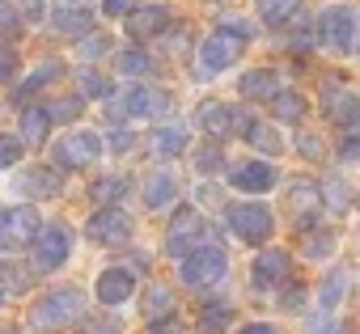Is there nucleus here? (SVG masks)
Segmentation results:
<instances>
[{
  "mask_svg": "<svg viewBox=\"0 0 360 334\" xmlns=\"http://www.w3.org/2000/svg\"><path fill=\"white\" fill-rule=\"evenodd\" d=\"M284 275H288V254H284V250H263V254L255 258V271H250L255 288H276Z\"/></svg>",
  "mask_w": 360,
  "mask_h": 334,
  "instance_id": "13",
  "label": "nucleus"
},
{
  "mask_svg": "<svg viewBox=\"0 0 360 334\" xmlns=\"http://www.w3.org/2000/svg\"><path fill=\"white\" fill-rule=\"evenodd\" d=\"M238 334H280L276 326H263V321H250V326H242Z\"/></svg>",
  "mask_w": 360,
  "mask_h": 334,
  "instance_id": "52",
  "label": "nucleus"
},
{
  "mask_svg": "<svg viewBox=\"0 0 360 334\" xmlns=\"http://www.w3.org/2000/svg\"><path fill=\"white\" fill-rule=\"evenodd\" d=\"M246 140H250L255 148H263V152H271V156H276V152L284 148V140H280V131H276V127H267V123H255V127L246 131Z\"/></svg>",
  "mask_w": 360,
  "mask_h": 334,
  "instance_id": "28",
  "label": "nucleus"
},
{
  "mask_svg": "<svg viewBox=\"0 0 360 334\" xmlns=\"http://www.w3.org/2000/svg\"><path fill=\"white\" fill-rule=\"evenodd\" d=\"M102 156V135L94 131H72L56 144V165H72V170H81V165L98 161Z\"/></svg>",
  "mask_w": 360,
  "mask_h": 334,
  "instance_id": "9",
  "label": "nucleus"
},
{
  "mask_svg": "<svg viewBox=\"0 0 360 334\" xmlns=\"http://www.w3.org/2000/svg\"><path fill=\"white\" fill-rule=\"evenodd\" d=\"M271 114H276V119H284V123H292V119H301V114H305V98H301V93H292V89H284V93H276V98H271Z\"/></svg>",
  "mask_w": 360,
  "mask_h": 334,
  "instance_id": "24",
  "label": "nucleus"
},
{
  "mask_svg": "<svg viewBox=\"0 0 360 334\" xmlns=\"http://www.w3.org/2000/svg\"><path fill=\"white\" fill-rule=\"evenodd\" d=\"M77 85H81V93H85V98H102V102H110V98H115V85H110L102 72H94V68H85V72L77 76Z\"/></svg>",
  "mask_w": 360,
  "mask_h": 334,
  "instance_id": "25",
  "label": "nucleus"
},
{
  "mask_svg": "<svg viewBox=\"0 0 360 334\" xmlns=\"http://www.w3.org/2000/svg\"><path fill=\"white\" fill-rule=\"evenodd\" d=\"M225 225H229V233H233L238 241L259 246V241L271 237L276 216H271V208H263V203H229V208H225Z\"/></svg>",
  "mask_w": 360,
  "mask_h": 334,
  "instance_id": "2",
  "label": "nucleus"
},
{
  "mask_svg": "<svg viewBox=\"0 0 360 334\" xmlns=\"http://www.w3.org/2000/svg\"><path fill=\"white\" fill-rule=\"evenodd\" d=\"M22 161V140L18 135H0V165H18Z\"/></svg>",
  "mask_w": 360,
  "mask_h": 334,
  "instance_id": "36",
  "label": "nucleus"
},
{
  "mask_svg": "<svg viewBox=\"0 0 360 334\" xmlns=\"http://www.w3.org/2000/svg\"><path fill=\"white\" fill-rule=\"evenodd\" d=\"M94 334H115V330H110V326H102V330H94Z\"/></svg>",
  "mask_w": 360,
  "mask_h": 334,
  "instance_id": "54",
  "label": "nucleus"
},
{
  "mask_svg": "<svg viewBox=\"0 0 360 334\" xmlns=\"http://www.w3.org/2000/svg\"><path fill=\"white\" fill-rule=\"evenodd\" d=\"M136 144V135L127 131V127H119V131H110V148H119V152H127Z\"/></svg>",
  "mask_w": 360,
  "mask_h": 334,
  "instance_id": "48",
  "label": "nucleus"
},
{
  "mask_svg": "<svg viewBox=\"0 0 360 334\" xmlns=\"http://www.w3.org/2000/svg\"><path fill=\"white\" fill-rule=\"evenodd\" d=\"M356 13L347 5H330L322 18H318V39L330 47V51H352L356 47Z\"/></svg>",
  "mask_w": 360,
  "mask_h": 334,
  "instance_id": "8",
  "label": "nucleus"
},
{
  "mask_svg": "<svg viewBox=\"0 0 360 334\" xmlns=\"http://www.w3.org/2000/svg\"><path fill=\"white\" fill-rule=\"evenodd\" d=\"M47 114H56V119H77V114H81V98H60Z\"/></svg>",
  "mask_w": 360,
  "mask_h": 334,
  "instance_id": "40",
  "label": "nucleus"
},
{
  "mask_svg": "<svg viewBox=\"0 0 360 334\" xmlns=\"http://www.w3.org/2000/svg\"><path fill=\"white\" fill-rule=\"evenodd\" d=\"M314 334H347V330H343V326H335V321H326V326H318Z\"/></svg>",
  "mask_w": 360,
  "mask_h": 334,
  "instance_id": "53",
  "label": "nucleus"
},
{
  "mask_svg": "<svg viewBox=\"0 0 360 334\" xmlns=\"http://www.w3.org/2000/svg\"><path fill=\"white\" fill-rule=\"evenodd\" d=\"M292 203H297V208H314V203H318V187L297 182V187H292Z\"/></svg>",
  "mask_w": 360,
  "mask_h": 334,
  "instance_id": "41",
  "label": "nucleus"
},
{
  "mask_svg": "<svg viewBox=\"0 0 360 334\" xmlns=\"http://www.w3.org/2000/svg\"><path fill=\"white\" fill-rule=\"evenodd\" d=\"M322 199H326V208L343 212V208H347V187H343V182H326V187H322Z\"/></svg>",
  "mask_w": 360,
  "mask_h": 334,
  "instance_id": "37",
  "label": "nucleus"
},
{
  "mask_svg": "<svg viewBox=\"0 0 360 334\" xmlns=\"http://www.w3.org/2000/svg\"><path fill=\"white\" fill-rule=\"evenodd\" d=\"M195 127H200L204 135L221 140V135H229V131H233V110H229V106H221V102H204V106L195 110Z\"/></svg>",
  "mask_w": 360,
  "mask_h": 334,
  "instance_id": "14",
  "label": "nucleus"
},
{
  "mask_svg": "<svg viewBox=\"0 0 360 334\" xmlns=\"http://www.w3.org/2000/svg\"><path fill=\"white\" fill-rule=\"evenodd\" d=\"M60 72H64V68H60L56 60H51V64H43L34 76H26V81H22V93H34V89H43V85H47V81H56Z\"/></svg>",
  "mask_w": 360,
  "mask_h": 334,
  "instance_id": "35",
  "label": "nucleus"
},
{
  "mask_svg": "<svg viewBox=\"0 0 360 334\" xmlns=\"http://www.w3.org/2000/svg\"><path fill=\"white\" fill-rule=\"evenodd\" d=\"M187 148V127H178V123H165L153 131V152L157 156H178Z\"/></svg>",
  "mask_w": 360,
  "mask_h": 334,
  "instance_id": "20",
  "label": "nucleus"
},
{
  "mask_svg": "<svg viewBox=\"0 0 360 334\" xmlns=\"http://www.w3.org/2000/svg\"><path fill=\"white\" fill-rule=\"evenodd\" d=\"M360 156V131H352L343 144H339V161H356Z\"/></svg>",
  "mask_w": 360,
  "mask_h": 334,
  "instance_id": "46",
  "label": "nucleus"
},
{
  "mask_svg": "<svg viewBox=\"0 0 360 334\" xmlns=\"http://www.w3.org/2000/svg\"><path fill=\"white\" fill-rule=\"evenodd\" d=\"M301 300H305V288H301V283H292V288L284 292V309H301Z\"/></svg>",
  "mask_w": 360,
  "mask_h": 334,
  "instance_id": "51",
  "label": "nucleus"
},
{
  "mask_svg": "<svg viewBox=\"0 0 360 334\" xmlns=\"http://www.w3.org/2000/svg\"><path fill=\"white\" fill-rule=\"evenodd\" d=\"M110 114H153V89H140V85H131V89H123V93H115L110 102Z\"/></svg>",
  "mask_w": 360,
  "mask_h": 334,
  "instance_id": "17",
  "label": "nucleus"
},
{
  "mask_svg": "<svg viewBox=\"0 0 360 334\" xmlns=\"http://www.w3.org/2000/svg\"><path fill=\"white\" fill-rule=\"evenodd\" d=\"M18 187L22 191H39V195H60V174L47 170V165H39V170H30V174L18 178Z\"/></svg>",
  "mask_w": 360,
  "mask_h": 334,
  "instance_id": "23",
  "label": "nucleus"
},
{
  "mask_svg": "<svg viewBox=\"0 0 360 334\" xmlns=\"http://www.w3.org/2000/svg\"><path fill=\"white\" fill-rule=\"evenodd\" d=\"M309 43H314V26L305 22V26L292 34V51H297V55H301V51H309Z\"/></svg>",
  "mask_w": 360,
  "mask_h": 334,
  "instance_id": "47",
  "label": "nucleus"
},
{
  "mask_svg": "<svg viewBox=\"0 0 360 334\" xmlns=\"http://www.w3.org/2000/svg\"><path fill=\"white\" fill-rule=\"evenodd\" d=\"M144 313H148L153 321H165V317L174 313V292H169V288H148V296H144Z\"/></svg>",
  "mask_w": 360,
  "mask_h": 334,
  "instance_id": "26",
  "label": "nucleus"
},
{
  "mask_svg": "<svg viewBox=\"0 0 360 334\" xmlns=\"http://www.w3.org/2000/svg\"><path fill=\"white\" fill-rule=\"evenodd\" d=\"M47 131H51V114L43 110V106H34V110H26L22 114V140L26 144H47Z\"/></svg>",
  "mask_w": 360,
  "mask_h": 334,
  "instance_id": "22",
  "label": "nucleus"
},
{
  "mask_svg": "<svg viewBox=\"0 0 360 334\" xmlns=\"http://www.w3.org/2000/svg\"><path fill=\"white\" fill-rule=\"evenodd\" d=\"M165 22H169V13L161 5H144V9H131L127 13V34L131 39H153Z\"/></svg>",
  "mask_w": 360,
  "mask_h": 334,
  "instance_id": "16",
  "label": "nucleus"
},
{
  "mask_svg": "<svg viewBox=\"0 0 360 334\" xmlns=\"http://www.w3.org/2000/svg\"><path fill=\"white\" fill-rule=\"evenodd\" d=\"M221 165H225V156H221L217 144H200V148H195V170H200V174H217Z\"/></svg>",
  "mask_w": 360,
  "mask_h": 334,
  "instance_id": "32",
  "label": "nucleus"
},
{
  "mask_svg": "<svg viewBox=\"0 0 360 334\" xmlns=\"http://www.w3.org/2000/svg\"><path fill=\"white\" fill-rule=\"evenodd\" d=\"M343 292H347V275H343V271H330V275L322 279V296H318L322 309H335V305L343 300Z\"/></svg>",
  "mask_w": 360,
  "mask_h": 334,
  "instance_id": "30",
  "label": "nucleus"
},
{
  "mask_svg": "<svg viewBox=\"0 0 360 334\" xmlns=\"http://www.w3.org/2000/svg\"><path fill=\"white\" fill-rule=\"evenodd\" d=\"M0 305H5V288H0Z\"/></svg>",
  "mask_w": 360,
  "mask_h": 334,
  "instance_id": "55",
  "label": "nucleus"
},
{
  "mask_svg": "<svg viewBox=\"0 0 360 334\" xmlns=\"http://www.w3.org/2000/svg\"><path fill=\"white\" fill-rule=\"evenodd\" d=\"M297 5H301V0H259V18L280 26V22H288L297 13Z\"/></svg>",
  "mask_w": 360,
  "mask_h": 334,
  "instance_id": "27",
  "label": "nucleus"
},
{
  "mask_svg": "<svg viewBox=\"0 0 360 334\" xmlns=\"http://www.w3.org/2000/svg\"><path fill=\"white\" fill-rule=\"evenodd\" d=\"M18 5H22V13H26V18H34V22H39V18H43V9H47V0H18Z\"/></svg>",
  "mask_w": 360,
  "mask_h": 334,
  "instance_id": "50",
  "label": "nucleus"
},
{
  "mask_svg": "<svg viewBox=\"0 0 360 334\" xmlns=\"http://www.w3.org/2000/svg\"><path fill=\"white\" fill-rule=\"evenodd\" d=\"M233 321V305L229 300H208L200 309V334H225Z\"/></svg>",
  "mask_w": 360,
  "mask_h": 334,
  "instance_id": "19",
  "label": "nucleus"
},
{
  "mask_svg": "<svg viewBox=\"0 0 360 334\" xmlns=\"http://www.w3.org/2000/svg\"><path fill=\"white\" fill-rule=\"evenodd\" d=\"M238 51H242V43L233 39V34H225V30H217V34H208L204 43H200V64H195V76H217V72H225L233 60H238Z\"/></svg>",
  "mask_w": 360,
  "mask_h": 334,
  "instance_id": "7",
  "label": "nucleus"
},
{
  "mask_svg": "<svg viewBox=\"0 0 360 334\" xmlns=\"http://www.w3.org/2000/svg\"><path fill=\"white\" fill-rule=\"evenodd\" d=\"M204 229H208V225H204V216H200L195 208H178L174 220H169V233H165V250L178 254V258H187L191 250H200V246L208 241Z\"/></svg>",
  "mask_w": 360,
  "mask_h": 334,
  "instance_id": "4",
  "label": "nucleus"
},
{
  "mask_svg": "<svg viewBox=\"0 0 360 334\" xmlns=\"http://www.w3.org/2000/svg\"><path fill=\"white\" fill-rule=\"evenodd\" d=\"M106 51H110V34H106V30H102V34H89V39L77 47V55H81V60H102Z\"/></svg>",
  "mask_w": 360,
  "mask_h": 334,
  "instance_id": "34",
  "label": "nucleus"
},
{
  "mask_svg": "<svg viewBox=\"0 0 360 334\" xmlns=\"http://www.w3.org/2000/svg\"><path fill=\"white\" fill-rule=\"evenodd\" d=\"M51 22H56V30H60V34H72V39H77V34H85V30H89L94 13H56Z\"/></svg>",
  "mask_w": 360,
  "mask_h": 334,
  "instance_id": "31",
  "label": "nucleus"
},
{
  "mask_svg": "<svg viewBox=\"0 0 360 334\" xmlns=\"http://www.w3.org/2000/svg\"><path fill=\"white\" fill-rule=\"evenodd\" d=\"M123 191H131V178H123V174H115V178H102V182H94V199L98 203H115Z\"/></svg>",
  "mask_w": 360,
  "mask_h": 334,
  "instance_id": "29",
  "label": "nucleus"
},
{
  "mask_svg": "<svg viewBox=\"0 0 360 334\" xmlns=\"http://www.w3.org/2000/svg\"><path fill=\"white\" fill-rule=\"evenodd\" d=\"M305 254H309V258H326V254H330V233H314V237H305Z\"/></svg>",
  "mask_w": 360,
  "mask_h": 334,
  "instance_id": "38",
  "label": "nucleus"
},
{
  "mask_svg": "<svg viewBox=\"0 0 360 334\" xmlns=\"http://www.w3.org/2000/svg\"><path fill=\"white\" fill-rule=\"evenodd\" d=\"M18 72V51L13 47H0V81H9Z\"/></svg>",
  "mask_w": 360,
  "mask_h": 334,
  "instance_id": "44",
  "label": "nucleus"
},
{
  "mask_svg": "<svg viewBox=\"0 0 360 334\" xmlns=\"http://www.w3.org/2000/svg\"><path fill=\"white\" fill-rule=\"evenodd\" d=\"M148 68H153V60H148L144 51H123V55H119V72H123V76H144Z\"/></svg>",
  "mask_w": 360,
  "mask_h": 334,
  "instance_id": "33",
  "label": "nucleus"
},
{
  "mask_svg": "<svg viewBox=\"0 0 360 334\" xmlns=\"http://www.w3.org/2000/svg\"><path fill=\"white\" fill-rule=\"evenodd\" d=\"M174 191H178V182H174V174H165V170H157V174L144 178V203H148V208H165V203L174 199Z\"/></svg>",
  "mask_w": 360,
  "mask_h": 334,
  "instance_id": "21",
  "label": "nucleus"
},
{
  "mask_svg": "<svg viewBox=\"0 0 360 334\" xmlns=\"http://www.w3.org/2000/svg\"><path fill=\"white\" fill-rule=\"evenodd\" d=\"M39 229H43V220H39L34 208H9V212H0V254L34 246Z\"/></svg>",
  "mask_w": 360,
  "mask_h": 334,
  "instance_id": "5",
  "label": "nucleus"
},
{
  "mask_svg": "<svg viewBox=\"0 0 360 334\" xmlns=\"http://www.w3.org/2000/svg\"><path fill=\"white\" fill-rule=\"evenodd\" d=\"M229 182L238 191H267L276 182V170H271V161H242L238 170H229Z\"/></svg>",
  "mask_w": 360,
  "mask_h": 334,
  "instance_id": "12",
  "label": "nucleus"
},
{
  "mask_svg": "<svg viewBox=\"0 0 360 334\" xmlns=\"http://www.w3.org/2000/svg\"><path fill=\"white\" fill-rule=\"evenodd\" d=\"M98 0H56V13H94Z\"/></svg>",
  "mask_w": 360,
  "mask_h": 334,
  "instance_id": "42",
  "label": "nucleus"
},
{
  "mask_svg": "<svg viewBox=\"0 0 360 334\" xmlns=\"http://www.w3.org/2000/svg\"><path fill=\"white\" fill-rule=\"evenodd\" d=\"M131 292H136V283H131V275L123 267H110V271L98 275V300L102 305H123Z\"/></svg>",
  "mask_w": 360,
  "mask_h": 334,
  "instance_id": "15",
  "label": "nucleus"
},
{
  "mask_svg": "<svg viewBox=\"0 0 360 334\" xmlns=\"http://www.w3.org/2000/svg\"><path fill=\"white\" fill-rule=\"evenodd\" d=\"M238 89H242L246 98H255V102H259V98H276V93H280V76H276L271 68H255V72L242 76Z\"/></svg>",
  "mask_w": 360,
  "mask_h": 334,
  "instance_id": "18",
  "label": "nucleus"
},
{
  "mask_svg": "<svg viewBox=\"0 0 360 334\" xmlns=\"http://www.w3.org/2000/svg\"><path fill=\"white\" fill-rule=\"evenodd\" d=\"M22 30V22H18V13H13V5H5V0H0V34H18Z\"/></svg>",
  "mask_w": 360,
  "mask_h": 334,
  "instance_id": "39",
  "label": "nucleus"
},
{
  "mask_svg": "<svg viewBox=\"0 0 360 334\" xmlns=\"http://www.w3.org/2000/svg\"><path fill=\"white\" fill-rule=\"evenodd\" d=\"M131 216L127 212H119V208H102L94 220H89V237L98 241V246H127L131 241Z\"/></svg>",
  "mask_w": 360,
  "mask_h": 334,
  "instance_id": "10",
  "label": "nucleus"
},
{
  "mask_svg": "<svg viewBox=\"0 0 360 334\" xmlns=\"http://www.w3.org/2000/svg\"><path fill=\"white\" fill-rule=\"evenodd\" d=\"M72 254V229L68 225H43L39 237H34V254H30V267L34 271H56L64 267Z\"/></svg>",
  "mask_w": 360,
  "mask_h": 334,
  "instance_id": "3",
  "label": "nucleus"
},
{
  "mask_svg": "<svg viewBox=\"0 0 360 334\" xmlns=\"http://www.w3.org/2000/svg\"><path fill=\"white\" fill-rule=\"evenodd\" d=\"M322 89H326V98H322L326 119L339 123V127H356V123H360V98H356L347 85H335V81H326Z\"/></svg>",
  "mask_w": 360,
  "mask_h": 334,
  "instance_id": "11",
  "label": "nucleus"
},
{
  "mask_svg": "<svg viewBox=\"0 0 360 334\" xmlns=\"http://www.w3.org/2000/svg\"><path fill=\"white\" fill-rule=\"evenodd\" d=\"M148 334H187V330L178 326L174 317H165V321H153V326H148Z\"/></svg>",
  "mask_w": 360,
  "mask_h": 334,
  "instance_id": "49",
  "label": "nucleus"
},
{
  "mask_svg": "<svg viewBox=\"0 0 360 334\" xmlns=\"http://www.w3.org/2000/svg\"><path fill=\"white\" fill-rule=\"evenodd\" d=\"M81 313H85V296H81L77 288H56V292H47L43 300H34L30 326H39V330H64V326L77 321Z\"/></svg>",
  "mask_w": 360,
  "mask_h": 334,
  "instance_id": "1",
  "label": "nucleus"
},
{
  "mask_svg": "<svg viewBox=\"0 0 360 334\" xmlns=\"http://www.w3.org/2000/svg\"><path fill=\"white\" fill-rule=\"evenodd\" d=\"M136 9V0H102V13L106 18H127Z\"/></svg>",
  "mask_w": 360,
  "mask_h": 334,
  "instance_id": "43",
  "label": "nucleus"
},
{
  "mask_svg": "<svg viewBox=\"0 0 360 334\" xmlns=\"http://www.w3.org/2000/svg\"><path fill=\"white\" fill-rule=\"evenodd\" d=\"M221 275H225V250L217 241H204L183 262V283H191V288H212Z\"/></svg>",
  "mask_w": 360,
  "mask_h": 334,
  "instance_id": "6",
  "label": "nucleus"
},
{
  "mask_svg": "<svg viewBox=\"0 0 360 334\" xmlns=\"http://www.w3.org/2000/svg\"><path fill=\"white\" fill-rule=\"evenodd\" d=\"M297 148H301L305 156H314V161L322 156V140H318V135H305V131H301V135H297Z\"/></svg>",
  "mask_w": 360,
  "mask_h": 334,
  "instance_id": "45",
  "label": "nucleus"
}]
</instances>
